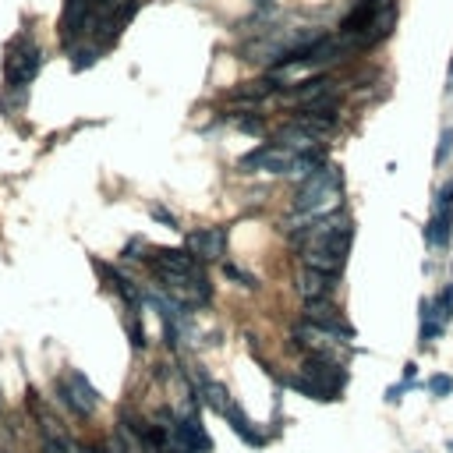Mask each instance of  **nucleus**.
<instances>
[{
	"label": "nucleus",
	"instance_id": "nucleus-3",
	"mask_svg": "<svg viewBox=\"0 0 453 453\" xmlns=\"http://www.w3.org/2000/svg\"><path fill=\"white\" fill-rule=\"evenodd\" d=\"M294 156L297 153H290V149H283L280 142H273V146H259V149H252L248 156H241V170L245 174H252V170H266V174H290V167H294Z\"/></svg>",
	"mask_w": 453,
	"mask_h": 453
},
{
	"label": "nucleus",
	"instance_id": "nucleus-8",
	"mask_svg": "<svg viewBox=\"0 0 453 453\" xmlns=\"http://www.w3.org/2000/svg\"><path fill=\"white\" fill-rule=\"evenodd\" d=\"M188 248H191L202 263H216V259H223V252H227V230H223V227L195 230V234H188Z\"/></svg>",
	"mask_w": 453,
	"mask_h": 453
},
{
	"label": "nucleus",
	"instance_id": "nucleus-7",
	"mask_svg": "<svg viewBox=\"0 0 453 453\" xmlns=\"http://www.w3.org/2000/svg\"><path fill=\"white\" fill-rule=\"evenodd\" d=\"M92 270L103 276V283H106V287H110V290H113V294H117V297H121V301H124L128 308H138V305L146 301L142 287H135V283H131V280H128L124 273H117L113 266H106L103 259H92Z\"/></svg>",
	"mask_w": 453,
	"mask_h": 453
},
{
	"label": "nucleus",
	"instance_id": "nucleus-2",
	"mask_svg": "<svg viewBox=\"0 0 453 453\" xmlns=\"http://www.w3.org/2000/svg\"><path fill=\"white\" fill-rule=\"evenodd\" d=\"M57 393H61V404H64L68 411H75L78 418L92 414V411H96V404H99V397H96L92 382L82 375V372H64V375H61V382H57Z\"/></svg>",
	"mask_w": 453,
	"mask_h": 453
},
{
	"label": "nucleus",
	"instance_id": "nucleus-15",
	"mask_svg": "<svg viewBox=\"0 0 453 453\" xmlns=\"http://www.w3.org/2000/svg\"><path fill=\"white\" fill-rule=\"evenodd\" d=\"M149 213H153V220H160L163 227H170V230H178V216H174V213H170L167 205H153Z\"/></svg>",
	"mask_w": 453,
	"mask_h": 453
},
{
	"label": "nucleus",
	"instance_id": "nucleus-1",
	"mask_svg": "<svg viewBox=\"0 0 453 453\" xmlns=\"http://www.w3.org/2000/svg\"><path fill=\"white\" fill-rule=\"evenodd\" d=\"M39 64H43V54H39L36 39H32L29 32H18V36L7 43V50H4V86L21 92L32 78H36Z\"/></svg>",
	"mask_w": 453,
	"mask_h": 453
},
{
	"label": "nucleus",
	"instance_id": "nucleus-4",
	"mask_svg": "<svg viewBox=\"0 0 453 453\" xmlns=\"http://www.w3.org/2000/svg\"><path fill=\"white\" fill-rule=\"evenodd\" d=\"M453 230V178L443 184V191H436V205H432V223H429V245L432 248H447Z\"/></svg>",
	"mask_w": 453,
	"mask_h": 453
},
{
	"label": "nucleus",
	"instance_id": "nucleus-12",
	"mask_svg": "<svg viewBox=\"0 0 453 453\" xmlns=\"http://www.w3.org/2000/svg\"><path fill=\"white\" fill-rule=\"evenodd\" d=\"M432 308H436V315H439V322L447 326L453 319V280L436 294V301H432Z\"/></svg>",
	"mask_w": 453,
	"mask_h": 453
},
{
	"label": "nucleus",
	"instance_id": "nucleus-11",
	"mask_svg": "<svg viewBox=\"0 0 453 453\" xmlns=\"http://www.w3.org/2000/svg\"><path fill=\"white\" fill-rule=\"evenodd\" d=\"M223 418L230 422V429H234V432H238V436H241L248 447H263V443H266V436H263V432H259V429L248 422V414H245V411H241L234 400L223 407Z\"/></svg>",
	"mask_w": 453,
	"mask_h": 453
},
{
	"label": "nucleus",
	"instance_id": "nucleus-19",
	"mask_svg": "<svg viewBox=\"0 0 453 453\" xmlns=\"http://www.w3.org/2000/svg\"><path fill=\"white\" fill-rule=\"evenodd\" d=\"M450 149H453V131L447 128V131H443V146L436 149V163H447V160H450Z\"/></svg>",
	"mask_w": 453,
	"mask_h": 453
},
{
	"label": "nucleus",
	"instance_id": "nucleus-13",
	"mask_svg": "<svg viewBox=\"0 0 453 453\" xmlns=\"http://www.w3.org/2000/svg\"><path fill=\"white\" fill-rule=\"evenodd\" d=\"M124 330H128V337H131V347H146L149 340H146V326L138 322V315H124Z\"/></svg>",
	"mask_w": 453,
	"mask_h": 453
},
{
	"label": "nucleus",
	"instance_id": "nucleus-6",
	"mask_svg": "<svg viewBox=\"0 0 453 453\" xmlns=\"http://www.w3.org/2000/svg\"><path fill=\"white\" fill-rule=\"evenodd\" d=\"M305 322H312V326L333 333L337 340H351V337H355V330L340 319V312H337L330 301H305Z\"/></svg>",
	"mask_w": 453,
	"mask_h": 453
},
{
	"label": "nucleus",
	"instance_id": "nucleus-10",
	"mask_svg": "<svg viewBox=\"0 0 453 453\" xmlns=\"http://www.w3.org/2000/svg\"><path fill=\"white\" fill-rule=\"evenodd\" d=\"M301 259H305V266H308V270H322V273H333V276H340V273H344V263H347V255L333 252L330 245H312V248H301Z\"/></svg>",
	"mask_w": 453,
	"mask_h": 453
},
{
	"label": "nucleus",
	"instance_id": "nucleus-9",
	"mask_svg": "<svg viewBox=\"0 0 453 453\" xmlns=\"http://www.w3.org/2000/svg\"><path fill=\"white\" fill-rule=\"evenodd\" d=\"M337 280L340 276H333V273H322V270H301L297 276V294L305 297V301H330L333 297V290H337Z\"/></svg>",
	"mask_w": 453,
	"mask_h": 453
},
{
	"label": "nucleus",
	"instance_id": "nucleus-22",
	"mask_svg": "<svg viewBox=\"0 0 453 453\" xmlns=\"http://www.w3.org/2000/svg\"><path fill=\"white\" fill-rule=\"evenodd\" d=\"M450 450H453V443H450Z\"/></svg>",
	"mask_w": 453,
	"mask_h": 453
},
{
	"label": "nucleus",
	"instance_id": "nucleus-5",
	"mask_svg": "<svg viewBox=\"0 0 453 453\" xmlns=\"http://www.w3.org/2000/svg\"><path fill=\"white\" fill-rule=\"evenodd\" d=\"M301 372H305L308 379H315L330 397H337V390H344V382H347V372L333 362L330 355H308L305 365H301Z\"/></svg>",
	"mask_w": 453,
	"mask_h": 453
},
{
	"label": "nucleus",
	"instance_id": "nucleus-20",
	"mask_svg": "<svg viewBox=\"0 0 453 453\" xmlns=\"http://www.w3.org/2000/svg\"><path fill=\"white\" fill-rule=\"evenodd\" d=\"M238 128L248 135H263V121L259 117H238Z\"/></svg>",
	"mask_w": 453,
	"mask_h": 453
},
{
	"label": "nucleus",
	"instance_id": "nucleus-17",
	"mask_svg": "<svg viewBox=\"0 0 453 453\" xmlns=\"http://www.w3.org/2000/svg\"><path fill=\"white\" fill-rule=\"evenodd\" d=\"M146 248H149V241H146V238H131V241L124 245V252H121V255H124V259H142L138 252H146Z\"/></svg>",
	"mask_w": 453,
	"mask_h": 453
},
{
	"label": "nucleus",
	"instance_id": "nucleus-16",
	"mask_svg": "<svg viewBox=\"0 0 453 453\" xmlns=\"http://www.w3.org/2000/svg\"><path fill=\"white\" fill-rule=\"evenodd\" d=\"M71 57H75V68L82 71V68H89L96 61V46H78V50H71Z\"/></svg>",
	"mask_w": 453,
	"mask_h": 453
},
{
	"label": "nucleus",
	"instance_id": "nucleus-18",
	"mask_svg": "<svg viewBox=\"0 0 453 453\" xmlns=\"http://www.w3.org/2000/svg\"><path fill=\"white\" fill-rule=\"evenodd\" d=\"M429 390H432L436 397H447V393H453V375H436V379L429 382Z\"/></svg>",
	"mask_w": 453,
	"mask_h": 453
},
{
	"label": "nucleus",
	"instance_id": "nucleus-14",
	"mask_svg": "<svg viewBox=\"0 0 453 453\" xmlns=\"http://www.w3.org/2000/svg\"><path fill=\"white\" fill-rule=\"evenodd\" d=\"M223 276H230V280H238L241 287H259V280H255L252 273L238 270V266H230V263H223Z\"/></svg>",
	"mask_w": 453,
	"mask_h": 453
},
{
	"label": "nucleus",
	"instance_id": "nucleus-21",
	"mask_svg": "<svg viewBox=\"0 0 453 453\" xmlns=\"http://www.w3.org/2000/svg\"><path fill=\"white\" fill-rule=\"evenodd\" d=\"M450 92H453V61H450Z\"/></svg>",
	"mask_w": 453,
	"mask_h": 453
}]
</instances>
